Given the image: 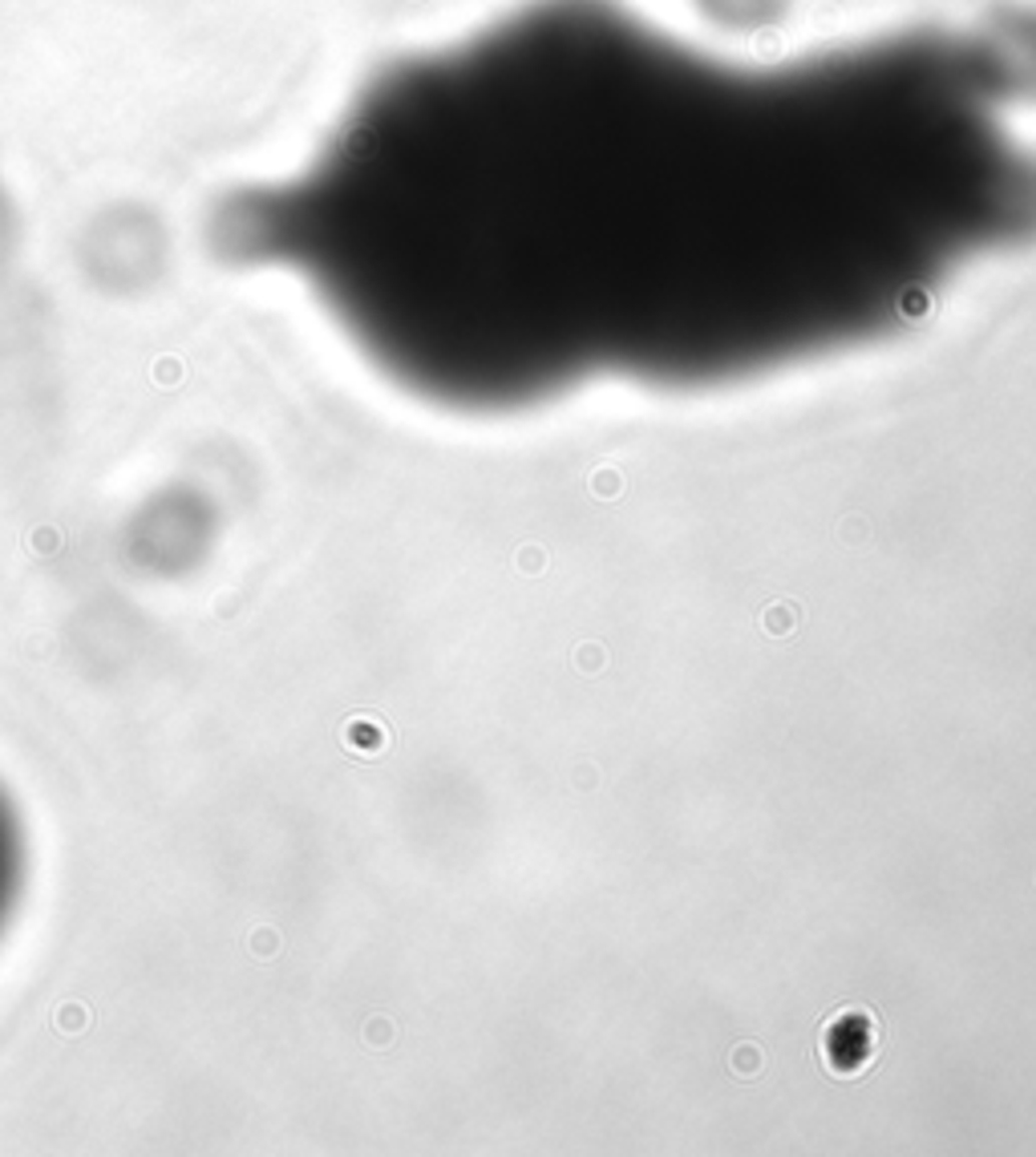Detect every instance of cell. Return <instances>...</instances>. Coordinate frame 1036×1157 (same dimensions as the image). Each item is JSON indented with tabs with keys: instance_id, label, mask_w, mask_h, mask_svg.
<instances>
[{
	"instance_id": "cell-3",
	"label": "cell",
	"mask_w": 1036,
	"mask_h": 1157,
	"mask_svg": "<svg viewBox=\"0 0 1036 1157\" xmlns=\"http://www.w3.org/2000/svg\"><path fill=\"white\" fill-rule=\"evenodd\" d=\"M21 875H25V837H21V821L9 805V797L0 793V927H5L17 891H21Z\"/></svg>"
},
{
	"instance_id": "cell-1",
	"label": "cell",
	"mask_w": 1036,
	"mask_h": 1157,
	"mask_svg": "<svg viewBox=\"0 0 1036 1157\" xmlns=\"http://www.w3.org/2000/svg\"><path fill=\"white\" fill-rule=\"evenodd\" d=\"M1020 101L984 33L745 65L619 0H531L377 73L211 239L446 397L591 353L737 357L867 300L911 312L927 267L1028 227Z\"/></svg>"
},
{
	"instance_id": "cell-2",
	"label": "cell",
	"mask_w": 1036,
	"mask_h": 1157,
	"mask_svg": "<svg viewBox=\"0 0 1036 1157\" xmlns=\"http://www.w3.org/2000/svg\"><path fill=\"white\" fill-rule=\"evenodd\" d=\"M875 1052H879V1032H875V1020L863 1008H843L831 1024L822 1028V1065L831 1069L835 1077H843V1081L867 1073V1065L875 1061Z\"/></svg>"
}]
</instances>
